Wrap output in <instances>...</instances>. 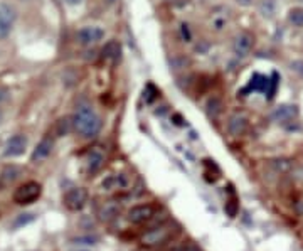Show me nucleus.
Here are the masks:
<instances>
[{
	"label": "nucleus",
	"mask_w": 303,
	"mask_h": 251,
	"mask_svg": "<svg viewBox=\"0 0 303 251\" xmlns=\"http://www.w3.org/2000/svg\"><path fill=\"white\" fill-rule=\"evenodd\" d=\"M73 128L84 139H93L101 130V118L93 108L81 107L73 116Z\"/></svg>",
	"instance_id": "nucleus-1"
},
{
	"label": "nucleus",
	"mask_w": 303,
	"mask_h": 251,
	"mask_svg": "<svg viewBox=\"0 0 303 251\" xmlns=\"http://www.w3.org/2000/svg\"><path fill=\"white\" fill-rule=\"evenodd\" d=\"M179 235V228L174 222H162L157 228H152L142 236V243L145 246H164L170 239H174Z\"/></svg>",
	"instance_id": "nucleus-2"
},
{
	"label": "nucleus",
	"mask_w": 303,
	"mask_h": 251,
	"mask_svg": "<svg viewBox=\"0 0 303 251\" xmlns=\"http://www.w3.org/2000/svg\"><path fill=\"white\" fill-rule=\"evenodd\" d=\"M41 192H42L41 184L30 180V182H26V184H22L20 187H17L15 192H14V201H15L17 204H20V206L32 204L34 201L39 199Z\"/></svg>",
	"instance_id": "nucleus-3"
},
{
	"label": "nucleus",
	"mask_w": 303,
	"mask_h": 251,
	"mask_svg": "<svg viewBox=\"0 0 303 251\" xmlns=\"http://www.w3.org/2000/svg\"><path fill=\"white\" fill-rule=\"evenodd\" d=\"M88 203V190L84 187H73L66 192L64 204L69 211H79Z\"/></svg>",
	"instance_id": "nucleus-4"
},
{
	"label": "nucleus",
	"mask_w": 303,
	"mask_h": 251,
	"mask_svg": "<svg viewBox=\"0 0 303 251\" xmlns=\"http://www.w3.org/2000/svg\"><path fill=\"white\" fill-rule=\"evenodd\" d=\"M253 44H255V37L249 32H239L232 41V52L238 58H246L251 52Z\"/></svg>",
	"instance_id": "nucleus-5"
},
{
	"label": "nucleus",
	"mask_w": 303,
	"mask_h": 251,
	"mask_svg": "<svg viewBox=\"0 0 303 251\" xmlns=\"http://www.w3.org/2000/svg\"><path fill=\"white\" fill-rule=\"evenodd\" d=\"M103 37H105V31L101 29V27H96V26L83 27V29H79L77 31V34H76L77 42L83 44V46L96 44V42L101 41Z\"/></svg>",
	"instance_id": "nucleus-6"
},
{
	"label": "nucleus",
	"mask_w": 303,
	"mask_h": 251,
	"mask_svg": "<svg viewBox=\"0 0 303 251\" xmlns=\"http://www.w3.org/2000/svg\"><path fill=\"white\" fill-rule=\"evenodd\" d=\"M155 216V207L152 204H140L128 211V221L133 224H142V222L150 221Z\"/></svg>",
	"instance_id": "nucleus-7"
},
{
	"label": "nucleus",
	"mask_w": 303,
	"mask_h": 251,
	"mask_svg": "<svg viewBox=\"0 0 303 251\" xmlns=\"http://www.w3.org/2000/svg\"><path fill=\"white\" fill-rule=\"evenodd\" d=\"M246 130H248V116L239 111L232 113L227 120V132L232 137H241L246 133Z\"/></svg>",
	"instance_id": "nucleus-8"
},
{
	"label": "nucleus",
	"mask_w": 303,
	"mask_h": 251,
	"mask_svg": "<svg viewBox=\"0 0 303 251\" xmlns=\"http://www.w3.org/2000/svg\"><path fill=\"white\" fill-rule=\"evenodd\" d=\"M27 147V139L24 135H14L12 139L7 142L5 150H3V155L5 157H19L26 152Z\"/></svg>",
	"instance_id": "nucleus-9"
},
{
	"label": "nucleus",
	"mask_w": 303,
	"mask_h": 251,
	"mask_svg": "<svg viewBox=\"0 0 303 251\" xmlns=\"http://www.w3.org/2000/svg\"><path fill=\"white\" fill-rule=\"evenodd\" d=\"M105 150L101 147H94L90 150V154H88V172H90L91 175L96 174V172H100L101 169H103L105 165Z\"/></svg>",
	"instance_id": "nucleus-10"
},
{
	"label": "nucleus",
	"mask_w": 303,
	"mask_h": 251,
	"mask_svg": "<svg viewBox=\"0 0 303 251\" xmlns=\"http://www.w3.org/2000/svg\"><path fill=\"white\" fill-rule=\"evenodd\" d=\"M298 110L297 107H293V105H281V107H278L276 110L273 111V120L274 122H290V120H293L295 116H297Z\"/></svg>",
	"instance_id": "nucleus-11"
},
{
	"label": "nucleus",
	"mask_w": 303,
	"mask_h": 251,
	"mask_svg": "<svg viewBox=\"0 0 303 251\" xmlns=\"http://www.w3.org/2000/svg\"><path fill=\"white\" fill-rule=\"evenodd\" d=\"M51 150H52V140L51 139H44L41 143L36 147V150L32 152V162H41L44 160V158H47L49 155H51Z\"/></svg>",
	"instance_id": "nucleus-12"
},
{
	"label": "nucleus",
	"mask_w": 303,
	"mask_h": 251,
	"mask_svg": "<svg viewBox=\"0 0 303 251\" xmlns=\"http://www.w3.org/2000/svg\"><path fill=\"white\" fill-rule=\"evenodd\" d=\"M103 59H106V61H111V63H115V61H118L120 59V54H121V46L118 44L116 41H110V42H106L105 44V47H103Z\"/></svg>",
	"instance_id": "nucleus-13"
},
{
	"label": "nucleus",
	"mask_w": 303,
	"mask_h": 251,
	"mask_svg": "<svg viewBox=\"0 0 303 251\" xmlns=\"http://www.w3.org/2000/svg\"><path fill=\"white\" fill-rule=\"evenodd\" d=\"M118 214H120V206L116 203H113V201H110V203H105V206L101 207L100 219L105 222H110V221H113Z\"/></svg>",
	"instance_id": "nucleus-14"
},
{
	"label": "nucleus",
	"mask_w": 303,
	"mask_h": 251,
	"mask_svg": "<svg viewBox=\"0 0 303 251\" xmlns=\"http://www.w3.org/2000/svg\"><path fill=\"white\" fill-rule=\"evenodd\" d=\"M223 101L219 100V98H216V96H212V98H209L207 100V103H206V113H207V116H209L211 120H217L219 118V115L223 113Z\"/></svg>",
	"instance_id": "nucleus-15"
},
{
	"label": "nucleus",
	"mask_w": 303,
	"mask_h": 251,
	"mask_svg": "<svg viewBox=\"0 0 303 251\" xmlns=\"http://www.w3.org/2000/svg\"><path fill=\"white\" fill-rule=\"evenodd\" d=\"M125 186H126V179L123 177L121 174L110 175L108 179H105V180H103V189H106V190L120 189V187H125Z\"/></svg>",
	"instance_id": "nucleus-16"
},
{
	"label": "nucleus",
	"mask_w": 303,
	"mask_h": 251,
	"mask_svg": "<svg viewBox=\"0 0 303 251\" xmlns=\"http://www.w3.org/2000/svg\"><path fill=\"white\" fill-rule=\"evenodd\" d=\"M0 19L12 26V22L15 20V10H14V7L7 5V3H0Z\"/></svg>",
	"instance_id": "nucleus-17"
},
{
	"label": "nucleus",
	"mask_w": 303,
	"mask_h": 251,
	"mask_svg": "<svg viewBox=\"0 0 303 251\" xmlns=\"http://www.w3.org/2000/svg\"><path fill=\"white\" fill-rule=\"evenodd\" d=\"M288 19H290V22L293 24V26L303 27V9L290 10V16H288Z\"/></svg>",
	"instance_id": "nucleus-18"
},
{
	"label": "nucleus",
	"mask_w": 303,
	"mask_h": 251,
	"mask_svg": "<svg viewBox=\"0 0 303 251\" xmlns=\"http://www.w3.org/2000/svg\"><path fill=\"white\" fill-rule=\"evenodd\" d=\"M19 169L17 167H7L5 171H3V174H2V180L5 184H9V182H14V180L17 179V175H19Z\"/></svg>",
	"instance_id": "nucleus-19"
},
{
	"label": "nucleus",
	"mask_w": 303,
	"mask_h": 251,
	"mask_svg": "<svg viewBox=\"0 0 303 251\" xmlns=\"http://www.w3.org/2000/svg\"><path fill=\"white\" fill-rule=\"evenodd\" d=\"M73 122L69 118H61L58 122V135H66V133L71 130Z\"/></svg>",
	"instance_id": "nucleus-20"
},
{
	"label": "nucleus",
	"mask_w": 303,
	"mask_h": 251,
	"mask_svg": "<svg viewBox=\"0 0 303 251\" xmlns=\"http://www.w3.org/2000/svg\"><path fill=\"white\" fill-rule=\"evenodd\" d=\"M271 165H273V167L276 169L278 172H287L288 169L291 167V162L287 160V158H278V160L271 162Z\"/></svg>",
	"instance_id": "nucleus-21"
},
{
	"label": "nucleus",
	"mask_w": 303,
	"mask_h": 251,
	"mask_svg": "<svg viewBox=\"0 0 303 251\" xmlns=\"http://www.w3.org/2000/svg\"><path fill=\"white\" fill-rule=\"evenodd\" d=\"M261 14L265 17H271L274 14V3L273 0H263L261 3Z\"/></svg>",
	"instance_id": "nucleus-22"
},
{
	"label": "nucleus",
	"mask_w": 303,
	"mask_h": 251,
	"mask_svg": "<svg viewBox=\"0 0 303 251\" xmlns=\"http://www.w3.org/2000/svg\"><path fill=\"white\" fill-rule=\"evenodd\" d=\"M224 209H226V213H227L229 218H236V216H238V203H236L234 199L227 201Z\"/></svg>",
	"instance_id": "nucleus-23"
},
{
	"label": "nucleus",
	"mask_w": 303,
	"mask_h": 251,
	"mask_svg": "<svg viewBox=\"0 0 303 251\" xmlns=\"http://www.w3.org/2000/svg\"><path fill=\"white\" fill-rule=\"evenodd\" d=\"M98 238L96 236H84V238H76V245H96Z\"/></svg>",
	"instance_id": "nucleus-24"
},
{
	"label": "nucleus",
	"mask_w": 303,
	"mask_h": 251,
	"mask_svg": "<svg viewBox=\"0 0 303 251\" xmlns=\"http://www.w3.org/2000/svg\"><path fill=\"white\" fill-rule=\"evenodd\" d=\"M172 64L175 66V69H182L185 68V64H189V59L184 58V56H177V58L172 59Z\"/></svg>",
	"instance_id": "nucleus-25"
},
{
	"label": "nucleus",
	"mask_w": 303,
	"mask_h": 251,
	"mask_svg": "<svg viewBox=\"0 0 303 251\" xmlns=\"http://www.w3.org/2000/svg\"><path fill=\"white\" fill-rule=\"evenodd\" d=\"M30 221H34V214H20V218L17 219L15 222H14V226H15V228H19V226L27 224V222H30Z\"/></svg>",
	"instance_id": "nucleus-26"
},
{
	"label": "nucleus",
	"mask_w": 303,
	"mask_h": 251,
	"mask_svg": "<svg viewBox=\"0 0 303 251\" xmlns=\"http://www.w3.org/2000/svg\"><path fill=\"white\" fill-rule=\"evenodd\" d=\"M177 251H204V250L199 248V246H197L196 243L187 241V243H184V245H182L181 248H177Z\"/></svg>",
	"instance_id": "nucleus-27"
},
{
	"label": "nucleus",
	"mask_w": 303,
	"mask_h": 251,
	"mask_svg": "<svg viewBox=\"0 0 303 251\" xmlns=\"http://www.w3.org/2000/svg\"><path fill=\"white\" fill-rule=\"evenodd\" d=\"M10 24H7V22H3L2 19H0V39H5L7 36L10 34Z\"/></svg>",
	"instance_id": "nucleus-28"
},
{
	"label": "nucleus",
	"mask_w": 303,
	"mask_h": 251,
	"mask_svg": "<svg viewBox=\"0 0 303 251\" xmlns=\"http://www.w3.org/2000/svg\"><path fill=\"white\" fill-rule=\"evenodd\" d=\"M290 68L293 69L295 73H298V74H300V76L303 78V61H293V63L290 64Z\"/></svg>",
	"instance_id": "nucleus-29"
},
{
	"label": "nucleus",
	"mask_w": 303,
	"mask_h": 251,
	"mask_svg": "<svg viewBox=\"0 0 303 251\" xmlns=\"http://www.w3.org/2000/svg\"><path fill=\"white\" fill-rule=\"evenodd\" d=\"M181 32H182V39L189 42L190 41V31H189L187 24H182V26H181Z\"/></svg>",
	"instance_id": "nucleus-30"
},
{
	"label": "nucleus",
	"mask_w": 303,
	"mask_h": 251,
	"mask_svg": "<svg viewBox=\"0 0 303 251\" xmlns=\"http://www.w3.org/2000/svg\"><path fill=\"white\" fill-rule=\"evenodd\" d=\"M7 98H9V91H7L5 88L0 86V103H2V101H5Z\"/></svg>",
	"instance_id": "nucleus-31"
},
{
	"label": "nucleus",
	"mask_w": 303,
	"mask_h": 251,
	"mask_svg": "<svg viewBox=\"0 0 303 251\" xmlns=\"http://www.w3.org/2000/svg\"><path fill=\"white\" fill-rule=\"evenodd\" d=\"M236 3H239V5H242V7H248L253 3V0H236Z\"/></svg>",
	"instance_id": "nucleus-32"
},
{
	"label": "nucleus",
	"mask_w": 303,
	"mask_h": 251,
	"mask_svg": "<svg viewBox=\"0 0 303 251\" xmlns=\"http://www.w3.org/2000/svg\"><path fill=\"white\" fill-rule=\"evenodd\" d=\"M69 3H73V5H76V3H81L83 0H68Z\"/></svg>",
	"instance_id": "nucleus-33"
},
{
	"label": "nucleus",
	"mask_w": 303,
	"mask_h": 251,
	"mask_svg": "<svg viewBox=\"0 0 303 251\" xmlns=\"http://www.w3.org/2000/svg\"><path fill=\"white\" fill-rule=\"evenodd\" d=\"M0 116H2V113H0Z\"/></svg>",
	"instance_id": "nucleus-34"
}]
</instances>
